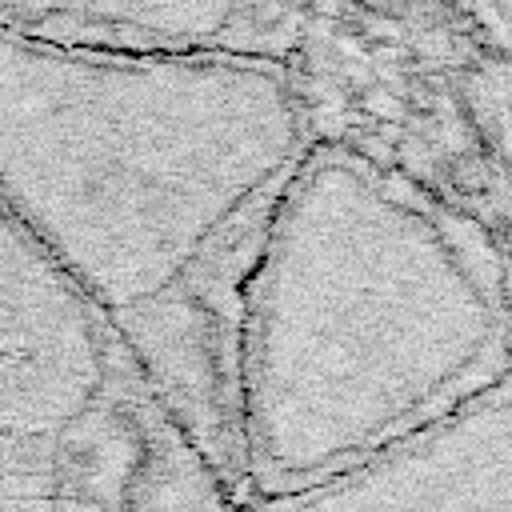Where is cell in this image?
Masks as SVG:
<instances>
[{"label":"cell","instance_id":"obj_2","mask_svg":"<svg viewBox=\"0 0 512 512\" xmlns=\"http://www.w3.org/2000/svg\"><path fill=\"white\" fill-rule=\"evenodd\" d=\"M0 512H212L152 376L0 204Z\"/></svg>","mask_w":512,"mask_h":512},{"label":"cell","instance_id":"obj_1","mask_svg":"<svg viewBox=\"0 0 512 512\" xmlns=\"http://www.w3.org/2000/svg\"><path fill=\"white\" fill-rule=\"evenodd\" d=\"M216 120L204 68L0 32V204L116 324L192 444L224 356Z\"/></svg>","mask_w":512,"mask_h":512}]
</instances>
